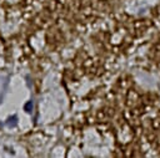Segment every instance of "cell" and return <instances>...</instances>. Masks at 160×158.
<instances>
[{
  "label": "cell",
  "instance_id": "cell-1",
  "mask_svg": "<svg viewBox=\"0 0 160 158\" xmlns=\"http://www.w3.org/2000/svg\"><path fill=\"white\" fill-rule=\"evenodd\" d=\"M9 85V76H4V75H0V102L3 101V97L5 95V91Z\"/></svg>",
  "mask_w": 160,
  "mask_h": 158
},
{
  "label": "cell",
  "instance_id": "cell-2",
  "mask_svg": "<svg viewBox=\"0 0 160 158\" xmlns=\"http://www.w3.org/2000/svg\"><path fill=\"white\" fill-rule=\"evenodd\" d=\"M16 123H18V117H16V116H11V117H9L6 121V124L9 127H15Z\"/></svg>",
  "mask_w": 160,
  "mask_h": 158
},
{
  "label": "cell",
  "instance_id": "cell-3",
  "mask_svg": "<svg viewBox=\"0 0 160 158\" xmlns=\"http://www.w3.org/2000/svg\"><path fill=\"white\" fill-rule=\"evenodd\" d=\"M33 107H34V105H33V102H31V101H29V102H27V103H25V106H24V110H25V112L31 113V111H33Z\"/></svg>",
  "mask_w": 160,
  "mask_h": 158
}]
</instances>
